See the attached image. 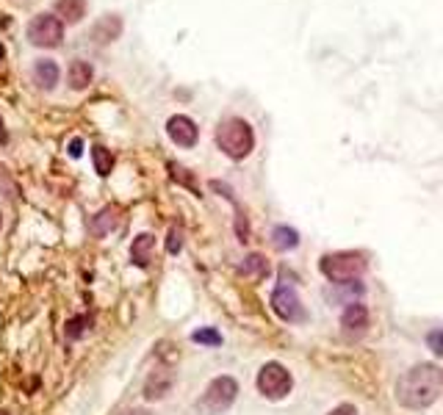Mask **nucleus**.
Masks as SVG:
<instances>
[{
	"mask_svg": "<svg viewBox=\"0 0 443 415\" xmlns=\"http://www.w3.org/2000/svg\"><path fill=\"white\" fill-rule=\"evenodd\" d=\"M3 58H6V48H3V45H0V61H3Z\"/></svg>",
	"mask_w": 443,
	"mask_h": 415,
	"instance_id": "obj_28",
	"label": "nucleus"
},
{
	"mask_svg": "<svg viewBox=\"0 0 443 415\" xmlns=\"http://www.w3.org/2000/svg\"><path fill=\"white\" fill-rule=\"evenodd\" d=\"M272 244H274L280 252H288V249H294V247L299 244V233H297L294 227H274V230H272Z\"/></svg>",
	"mask_w": 443,
	"mask_h": 415,
	"instance_id": "obj_17",
	"label": "nucleus"
},
{
	"mask_svg": "<svg viewBox=\"0 0 443 415\" xmlns=\"http://www.w3.org/2000/svg\"><path fill=\"white\" fill-rule=\"evenodd\" d=\"M172 385H175L172 368L158 365L156 371H150V377H147V382H144V399H147V401H158V399H164V396L172 390Z\"/></svg>",
	"mask_w": 443,
	"mask_h": 415,
	"instance_id": "obj_9",
	"label": "nucleus"
},
{
	"mask_svg": "<svg viewBox=\"0 0 443 415\" xmlns=\"http://www.w3.org/2000/svg\"><path fill=\"white\" fill-rule=\"evenodd\" d=\"M238 396V382L233 377H216L210 379L206 393L197 401V410L203 415H222L225 410H230Z\"/></svg>",
	"mask_w": 443,
	"mask_h": 415,
	"instance_id": "obj_4",
	"label": "nucleus"
},
{
	"mask_svg": "<svg viewBox=\"0 0 443 415\" xmlns=\"http://www.w3.org/2000/svg\"><path fill=\"white\" fill-rule=\"evenodd\" d=\"M272 311L277 313L283 321H288V324H299V321L308 318V313H305V308H302L297 291L288 288V286L274 288V293H272Z\"/></svg>",
	"mask_w": 443,
	"mask_h": 415,
	"instance_id": "obj_7",
	"label": "nucleus"
},
{
	"mask_svg": "<svg viewBox=\"0 0 443 415\" xmlns=\"http://www.w3.org/2000/svg\"><path fill=\"white\" fill-rule=\"evenodd\" d=\"M86 324H92L89 316H75V318H70V321H67V335L73 338V340L80 338L83 333H86Z\"/></svg>",
	"mask_w": 443,
	"mask_h": 415,
	"instance_id": "obj_21",
	"label": "nucleus"
},
{
	"mask_svg": "<svg viewBox=\"0 0 443 415\" xmlns=\"http://www.w3.org/2000/svg\"><path fill=\"white\" fill-rule=\"evenodd\" d=\"M166 249H169V255H178V252L183 249V238H181V230H178V227H172V230H169Z\"/></svg>",
	"mask_w": 443,
	"mask_h": 415,
	"instance_id": "obj_23",
	"label": "nucleus"
},
{
	"mask_svg": "<svg viewBox=\"0 0 443 415\" xmlns=\"http://www.w3.org/2000/svg\"><path fill=\"white\" fill-rule=\"evenodd\" d=\"M33 80L42 89H53L58 83V64L53 58H36V64H33Z\"/></svg>",
	"mask_w": 443,
	"mask_h": 415,
	"instance_id": "obj_12",
	"label": "nucleus"
},
{
	"mask_svg": "<svg viewBox=\"0 0 443 415\" xmlns=\"http://www.w3.org/2000/svg\"><path fill=\"white\" fill-rule=\"evenodd\" d=\"M92 163H95V172H97L100 178H108L111 169H114V153L105 150L103 144H95V150H92Z\"/></svg>",
	"mask_w": 443,
	"mask_h": 415,
	"instance_id": "obj_16",
	"label": "nucleus"
},
{
	"mask_svg": "<svg viewBox=\"0 0 443 415\" xmlns=\"http://www.w3.org/2000/svg\"><path fill=\"white\" fill-rule=\"evenodd\" d=\"M166 133L178 147H194L200 139V128L194 125V119H188L183 114H175L166 119Z\"/></svg>",
	"mask_w": 443,
	"mask_h": 415,
	"instance_id": "obj_8",
	"label": "nucleus"
},
{
	"mask_svg": "<svg viewBox=\"0 0 443 415\" xmlns=\"http://www.w3.org/2000/svg\"><path fill=\"white\" fill-rule=\"evenodd\" d=\"M6 144H9V133L3 128V119H0V147H6Z\"/></svg>",
	"mask_w": 443,
	"mask_h": 415,
	"instance_id": "obj_26",
	"label": "nucleus"
},
{
	"mask_svg": "<svg viewBox=\"0 0 443 415\" xmlns=\"http://www.w3.org/2000/svg\"><path fill=\"white\" fill-rule=\"evenodd\" d=\"M191 340H194V343H203V346H222V335H219L213 327H206V330L191 333Z\"/></svg>",
	"mask_w": 443,
	"mask_h": 415,
	"instance_id": "obj_20",
	"label": "nucleus"
},
{
	"mask_svg": "<svg viewBox=\"0 0 443 415\" xmlns=\"http://www.w3.org/2000/svg\"><path fill=\"white\" fill-rule=\"evenodd\" d=\"M67 78H70V86L75 89V92H83L89 83H92V78H95V70H92V64L89 61H73L70 64V72H67Z\"/></svg>",
	"mask_w": 443,
	"mask_h": 415,
	"instance_id": "obj_14",
	"label": "nucleus"
},
{
	"mask_svg": "<svg viewBox=\"0 0 443 415\" xmlns=\"http://www.w3.org/2000/svg\"><path fill=\"white\" fill-rule=\"evenodd\" d=\"M125 415H150V413H147V410H128Z\"/></svg>",
	"mask_w": 443,
	"mask_h": 415,
	"instance_id": "obj_27",
	"label": "nucleus"
},
{
	"mask_svg": "<svg viewBox=\"0 0 443 415\" xmlns=\"http://www.w3.org/2000/svg\"><path fill=\"white\" fill-rule=\"evenodd\" d=\"M241 271L250 274V277H266L269 274V263L263 255H247L244 263H241Z\"/></svg>",
	"mask_w": 443,
	"mask_h": 415,
	"instance_id": "obj_18",
	"label": "nucleus"
},
{
	"mask_svg": "<svg viewBox=\"0 0 443 415\" xmlns=\"http://www.w3.org/2000/svg\"><path fill=\"white\" fill-rule=\"evenodd\" d=\"M153 249H156V238L150 233H142V235H136V241H133V247H131V258L136 266H147L150 263V258H153Z\"/></svg>",
	"mask_w": 443,
	"mask_h": 415,
	"instance_id": "obj_13",
	"label": "nucleus"
},
{
	"mask_svg": "<svg viewBox=\"0 0 443 415\" xmlns=\"http://www.w3.org/2000/svg\"><path fill=\"white\" fill-rule=\"evenodd\" d=\"M341 327H343V333H355V335L363 333L368 327V308L361 302L346 305V311L341 313Z\"/></svg>",
	"mask_w": 443,
	"mask_h": 415,
	"instance_id": "obj_11",
	"label": "nucleus"
},
{
	"mask_svg": "<svg viewBox=\"0 0 443 415\" xmlns=\"http://www.w3.org/2000/svg\"><path fill=\"white\" fill-rule=\"evenodd\" d=\"M255 385L261 390L263 399H269V401H280V399H286L291 388H294V379H291V371H288L283 363H266L258 371V379H255Z\"/></svg>",
	"mask_w": 443,
	"mask_h": 415,
	"instance_id": "obj_5",
	"label": "nucleus"
},
{
	"mask_svg": "<svg viewBox=\"0 0 443 415\" xmlns=\"http://www.w3.org/2000/svg\"><path fill=\"white\" fill-rule=\"evenodd\" d=\"M427 346H429V349H432V352L441 357V355H443V327H435V330L427 335Z\"/></svg>",
	"mask_w": 443,
	"mask_h": 415,
	"instance_id": "obj_22",
	"label": "nucleus"
},
{
	"mask_svg": "<svg viewBox=\"0 0 443 415\" xmlns=\"http://www.w3.org/2000/svg\"><path fill=\"white\" fill-rule=\"evenodd\" d=\"M0 222H3V219H0Z\"/></svg>",
	"mask_w": 443,
	"mask_h": 415,
	"instance_id": "obj_29",
	"label": "nucleus"
},
{
	"mask_svg": "<svg viewBox=\"0 0 443 415\" xmlns=\"http://www.w3.org/2000/svg\"><path fill=\"white\" fill-rule=\"evenodd\" d=\"M67 153H70L73 158H80V153H83V141H80L78 136H75V139L67 144Z\"/></svg>",
	"mask_w": 443,
	"mask_h": 415,
	"instance_id": "obj_24",
	"label": "nucleus"
},
{
	"mask_svg": "<svg viewBox=\"0 0 443 415\" xmlns=\"http://www.w3.org/2000/svg\"><path fill=\"white\" fill-rule=\"evenodd\" d=\"M216 144H219V150L228 158L244 161V158L255 150V133H252L247 119L230 117V119H225L216 128Z\"/></svg>",
	"mask_w": 443,
	"mask_h": 415,
	"instance_id": "obj_2",
	"label": "nucleus"
},
{
	"mask_svg": "<svg viewBox=\"0 0 443 415\" xmlns=\"http://www.w3.org/2000/svg\"><path fill=\"white\" fill-rule=\"evenodd\" d=\"M119 33H122V17H117V14H103V17L95 23V28H92V42L105 48V45L117 42Z\"/></svg>",
	"mask_w": 443,
	"mask_h": 415,
	"instance_id": "obj_10",
	"label": "nucleus"
},
{
	"mask_svg": "<svg viewBox=\"0 0 443 415\" xmlns=\"http://www.w3.org/2000/svg\"><path fill=\"white\" fill-rule=\"evenodd\" d=\"M28 39L36 48H58L64 42V23L55 14H36L28 23Z\"/></svg>",
	"mask_w": 443,
	"mask_h": 415,
	"instance_id": "obj_6",
	"label": "nucleus"
},
{
	"mask_svg": "<svg viewBox=\"0 0 443 415\" xmlns=\"http://www.w3.org/2000/svg\"><path fill=\"white\" fill-rule=\"evenodd\" d=\"M443 390V368L435 363H418L407 368L396 382V401L407 410H427Z\"/></svg>",
	"mask_w": 443,
	"mask_h": 415,
	"instance_id": "obj_1",
	"label": "nucleus"
},
{
	"mask_svg": "<svg viewBox=\"0 0 443 415\" xmlns=\"http://www.w3.org/2000/svg\"><path fill=\"white\" fill-rule=\"evenodd\" d=\"M55 17L67 23H80L86 17V0H58L55 3Z\"/></svg>",
	"mask_w": 443,
	"mask_h": 415,
	"instance_id": "obj_15",
	"label": "nucleus"
},
{
	"mask_svg": "<svg viewBox=\"0 0 443 415\" xmlns=\"http://www.w3.org/2000/svg\"><path fill=\"white\" fill-rule=\"evenodd\" d=\"M319 269H321V274L327 277V280H333V283H355V280H361L365 271V255L363 252H330V255H324L321 263H319Z\"/></svg>",
	"mask_w": 443,
	"mask_h": 415,
	"instance_id": "obj_3",
	"label": "nucleus"
},
{
	"mask_svg": "<svg viewBox=\"0 0 443 415\" xmlns=\"http://www.w3.org/2000/svg\"><path fill=\"white\" fill-rule=\"evenodd\" d=\"M327 415H358V407H355V404H338L333 413H327Z\"/></svg>",
	"mask_w": 443,
	"mask_h": 415,
	"instance_id": "obj_25",
	"label": "nucleus"
},
{
	"mask_svg": "<svg viewBox=\"0 0 443 415\" xmlns=\"http://www.w3.org/2000/svg\"><path fill=\"white\" fill-rule=\"evenodd\" d=\"M114 213H117L114 208H103V210H100V213L92 219V233H95V235H105V233H108V230L114 227V222H117V216H114Z\"/></svg>",
	"mask_w": 443,
	"mask_h": 415,
	"instance_id": "obj_19",
	"label": "nucleus"
}]
</instances>
